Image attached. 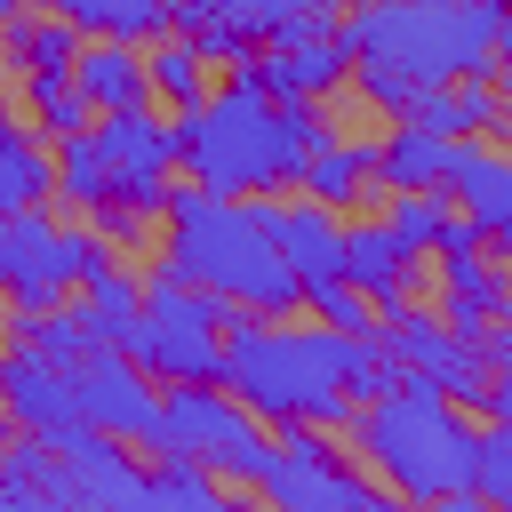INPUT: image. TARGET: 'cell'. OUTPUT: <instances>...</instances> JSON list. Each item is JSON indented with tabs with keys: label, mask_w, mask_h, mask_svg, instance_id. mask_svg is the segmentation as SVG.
Returning <instances> with one entry per match:
<instances>
[{
	"label": "cell",
	"mask_w": 512,
	"mask_h": 512,
	"mask_svg": "<svg viewBox=\"0 0 512 512\" xmlns=\"http://www.w3.org/2000/svg\"><path fill=\"white\" fill-rule=\"evenodd\" d=\"M16 88H24V120H32V128H40L48 144H64V136L96 128V104L80 96L72 64H64V72H16Z\"/></svg>",
	"instance_id": "28"
},
{
	"label": "cell",
	"mask_w": 512,
	"mask_h": 512,
	"mask_svg": "<svg viewBox=\"0 0 512 512\" xmlns=\"http://www.w3.org/2000/svg\"><path fill=\"white\" fill-rule=\"evenodd\" d=\"M248 72L272 88V96H336L344 80H352V56H344V40H336V16H296L280 40H264L256 56H248Z\"/></svg>",
	"instance_id": "12"
},
{
	"label": "cell",
	"mask_w": 512,
	"mask_h": 512,
	"mask_svg": "<svg viewBox=\"0 0 512 512\" xmlns=\"http://www.w3.org/2000/svg\"><path fill=\"white\" fill-rule=\"evenodd\" d=\"M72 392H80V424H96L112 440H136L144 448L152 424H160V392H152V376L120 344H88L72 360Z\"/></svg>",
	"instance_id": "11"
},
{
	"label": "cell",
	"mask_w": 512,
	"mask_h": 512,
	"mask_svg": "<svg viewBox=\"0 0 512 512\" xmlns=\"http://www.w3.org/2000/svg\"><path fill=\"white\" fill-rule=\"evenodd\" d=\"M152 504H192V512H208V504H224V480H216L208 464H192V456H160V464H152Z\"/></svg>",
	"instance_id": "32"
},
{
	"label": "cell",
	"mask_w": 512,
	"mask_h": 512,
	"mask_svg": "<svg viewBox=\"0 0 512 512\" xmlns=\"http://www.w3.org/2000/svg\"><path fill=\"white\" fill-rule=\"evenodd\" d=\"M56 192H64L72 208H88V216H96V208L112 200V192H104V160H96V144H88V128L56 144Z\"/></svg>",
	"instance_id": "31"
},
{
	"label": "cell",
	"mask_w": 512,
	"mask_h": 512,
	"mask_svg": "<svg viewBox=\"0 0 512 512\" xmlns=\"http://www.w3.org/2000/svg\"><path fill=\"white\" fill-rule=\"evenodd\" d=\"M272 240H280V256H288V272H296V296L312 288V280H336L344 272V216L328 208V200H272Z\"/></svg>",
	"instance_id": "18"
},
{
	"label": "cell",
	"mask_w": 512,
	"mask_h": 512,
	"mask_svg": "<svg viewBox=\"0 0 512 512\" xmlns=\"http://www.w3.org/2000/svg\"><path fill=\"white\" fill-rule=\"evenodd\" d=\"M496 136L512 144V88H504V112H496Z\"/></svg>",
	"instance_id": "35"
},
{
	"label": "cell",
	"mask_w": 512,
	"mask_h": 512,
	"mask_svg": "<svg viewBox=\"0 0 512 512\" xmlns=\"http://www.w3.org/2000/svg\"><path fill=\"white\" fill-rule=\"evenodd\" d=\"M328 136L320 96H272L248 64L208 88L192 112H176V168L208 192H280L296 184V160Z\"/></svg>",
	"instance_id": "3"
},
{
	"label": "cell",
	"mask_w": 512,
	"mask_h": 512,
	"mask_svg": "<svg viewBox=\"0 0 512 512\" xmlns=\"http://www.w3.org/2000/svg\"><path fill=\"white\" fill-rule=\"evenodd\" d=\"M8 440H16V416H8V408H0V448H8Z\"/></svg>",
	"instance_id": "36"
},
{
	"label": "cell",
	"mask_w": 512,
	"mask_h": 512,
	"mask_svg": "<svg viewBox=\"0 0 512 512\" xmlns=\"http://www.w3.org/2000/svg\"><path fill=\"white\" fill-rule=\"evenodd\" d=\"M392 360H400V376H424V384H440L456 408L464 400H488V368H480V352H472V336H456L448 320H432V312H408V304H392Z\"/></svg>",
	"instance_id": "13"
},
{
	"label": "cell",
	"mask_w": 512,
	"mask_h": 512,
	"mask_svg": "<svg viewBox=\"0 0 512 512\" xmlns=\"http://www.w3.org/2000/svg\"><path fill=\"white\" fill-rule=\"evenodd\" d=\"M72 80L96 112H128V104H152V80H144V48L136 40H112V32H80L72 48Z\"/></svg>",
	"instance_id": "19"
},
{
	"label": "cell",
	"mask_w": 512,
	"mask_h": 512,
	"mask_svg": "<svg viewBox=\"0 0 512 512\" xmlns=\"http://www.w3.org/2000/svg\"><path fill=\"white\" fill-rule=\"evenodd\" d=\"M0 408L16 416V432L56 440L64 424H80V392H72V360H48L40 344H8L0 352Z\"/></svg>",
	"instance_id": "14"
},
{
	"label": "cell",
	"mask_w": 512,
	"mask_h": 512,
	"mask_svg": "<svg viewBox=\"0 0 512 512\" xmlns=\"http://www.w3.org/2000/svg\"><path fill=\"white\" fill-rule=\"evenodd\" d=\"M240 312L192 280H176L168 264L144 280V312H136V336H128V360L152 376V384H200L224 368V328Z\"/></svg>",
	"instance_id": "6"
},
{
	"label": "cell",
	"mask_w": 512,
	"mask_h": 512,
	"mask_svg": "<svg viewBox=\"0 0 512 512\" xmlns=\"http://www.w3.org/2000/svg\"><path fill=\"white\" fill-rule=\"evenodd\" d=\"M96 160H104V192L128 200V208H152L168 200V176H176V120H160L152 104H128V112H96L88 128ZM104 200V208H112Z\"/></svg>",
	"instance_id": "10"
},
{
	"label": "cell",
	"mask_w": 512,
	"mask_h": 512,
	"mask_svg": "<svg viewBox=\"0 0 512 512\" xmlns=\"http://www.w3.org/2000/svg\"><path fill=\"white\" fill-rule=\"evenodd\" d=\"M160 264L208 296H224L232 312L280 320L296 312V272L272 240V200H240V192H208L184 184L160 200Z\"/></svg>",
	"instance_id": "4"
},
{
	"label": "cell",
	"mask_w": 512,
	"mask_h": 512,
	"mask_svg": "<svg viewBox=\"0 0 512 512\" xmlns=\"http://www.w3.org/2000/svg\"><path fill=\"white\" fill-rule=\"evenodd\" d=\"M440 216H448V192H384V224H392V232H400L416 256H432Z\"/></svg>",
	"instance_id": "33"
},
{
	"label": "cell",
	"mask_w": 512,
	"mask_h": 512,
	"mask_svg": "<svg viewBox=\"0 0 512 512\" xmlns=\"http://www.w3.org/2000/svg\"><path fill=\"white\" fill-rule=\"evenodd\" d=\"M296 192H312V200H328V208H344V200H368L376 192V144L368 136H320L304 160H296Z\"/></svg>",
	"instance_id": "24"
},
{
	"label": "cell",
	"mask_w": 512,
	"mask_h": 512,
	"mask_svg": "<svg viewBox=\"0 0 512 512\" xmlns=\"http://www.w3.org/2000/svg\"><path fill=\"white\" fill-rule=\"evenodd\" d=\"M352 448L368 456V472L400 496H472V472H480V432L464 424V408L424 384V376H400L392 392L360 400L352 408Z\"/></svg>",
	"instance_id": "5"
},
{
	"label": "cell",
	"mask_w": 512,
	"mask_h": 512,
	"mask_svg": "<svg viewBox=\"0 0 512 512\" xmlns=\"http://www.w3.org/2000/svg\"><path fill=\"white\" fill-rule=\"evenodd\" d=\"M216 384L232 400H248L264 424H320V432H336V424H352L360 400L400 384V360H392L384 328H368V336H344L328 320H312V328H256V312H240L224 328Z\"/></svg>",
	"instance_id": "1"
},
{
	"label": "cell",
	"mask_w": 512,
	"mask_h": 512,
	"mask_svg": "<svg viewBox=\"0 0 512 512\" xmlns=\"http://www.w3.org/2000/svg\"><path fill=\"white\" fill-rule=\"evenodd\" d=\"M496 24H504V0H352V8H336L352 88L384 112H408L416 88L496 72Z\"/></svg>",
	"instance_id": "2"
},
{
	"label": "cell",
	"mask_w": 512,
	"mask_h": 512,
	"mask_svg": "<svg viewBox=\"0 0 512 512\" xmlns=\"http://www.w3.org/2000/svg\"><path fill=\"white\" fill-rule=\"evenodd\" d=\"M304 8L288 0H176V32H192L216 64H248L264 40H280Z\"/></svg>",
	"instance_id": "15"
},
{
	"label": "cell",
	"mask_w": 512,
	"mask_h": 512,
	"mask_svg": "<svg viewBox=\"0 0 512 512\" xmlns=\"http://www.w3.org/2000/svg\"><path fill=\"white\" fill-rule=\"evenodd\" d=\"M72 296H80V312H88V336L128 352V336H136V312H144V280H136L120 256H104V264H96V272H88Z\"/></svg>",
	"instance_id": "27"
},
{
	"label": "cell",
	"mask_w": 512,
	"mask_h": 512,
	"mask_svg": "<svg viewBox=\"0 0 512 512\" xmlns=\"http://www.w3.org/2000/svg\"><path fill=\"white\" fill-rule=\"evenodd\" d=\"M448 192H456V208L480 224V240L512 256V152H496V144H464Z\"/></svg>",
	"instance_id": "21"
},
{
	"label": "cell",
	"mask_w": 512,
	"mask_h": 512,
	"mask_svg": "<svg viewBox=\"0 0 512 512\" xmlns=\"http://www.w3.org/2000/svg\"><path fill=\"white\" fill-rule=\"evenodd\" d=\"M440 280H448V328H456V336H480L488 312L512 304V272L496 264L488 240H480V248H448V256H440Z\"/></svg>",
	"instance_id": "22"
},
{
	"label": "cell",
	"mask_w": 512,
	"mask_h": 512,
	"mask_svg": "<svg viewBox=\"0 0 512 512\" xmlns=\"http://www.w3.org/2000/svg\"><path fill=\"white\" fill-rule=\"evenodd\" d=\"M56 456L72 472V504H152V472L128 464V448L112 432H96V424H64Z\"/></svg>",
	"instance_id": "17"
},
{
	"label": "cell",
	"mask_w": 512,
	"mask_h": 512,
	"mask_svg": "<svg viewBox=\"0 0 512 512\" xmlns=\"http://www.w3.org/2000/svg\"><path fill=\"white\" fill-rule=\"evenodd\" d=\"M256 488H264L272 504H288V512H368V504L384 496L368 472H352V464L320 440V424H280Z\"/></svg>",
	"instance_id": "9"
},
{
	"label": "cell",
	"mask_w": 512,
	"mask_h": 512,
	"mask_svg": "<svg viewBox=\"0 0 512 512\" xmlns=\"http://www.w3.org/2000/svg\"><path fill=\"white\" fill-rule=\"evenodd\" d=\"M464 144H472V136H440V128H424L416 112H400V120L376 136V192H448Z\"/></svg>",
	"instance_id": "16"
},
{
	"label": "cell",
	"mask_w": 512,
	"mask_h": 512,
	"mask_svg": "<svg viewBox=\"0 0 512 512\" xmlns=\"http://www.w3.org/2000/svg\"><path fill=\"white\" fill-rule=\"evenodd\" d=\"M56 16H72L80 32H112V40H160L176 24V0H40Z\"/></svg>",
	"instance_id": "29"
},
{
	"label": "cell",
	"mask_w": 512,
	"mask_h": 512,
	"mask_svg": "<svg viewBox=\"0 0 512 512\" xmlns=\"http://www.w3.org/2000/svg\"><path fill=\"white\" fill-rule=\"evenodd\" d=\"M488 408H496V432H480V472H472V488H488V496L512 504V392H488Z\"/></svg>",
	"instance_id": "34"
},
{
	"label": "cell",
	"mask_w": 512,
	"mask_h": 512,
	"mask_svg": "<svg viewBox=\"0 0 512 512\" xmlns=\"http://www.w3.org/2000/svg\"><path fill=\"white\" fill-rule=\"evenodd\" d=\"M112 256V240L96 224H56L48 208H16L0 216V296L16 312H48L64 304L96 264Z\"/></svg>",
	"instance_id": "8"
},
{
	"label": "cell",
	"mask_w": 512,
	"mask_h": 512,
	"mask_svg": "<svg viewBox=\"0 0 512 512\" xmlns=\"http://www.w3.org/2000/svg\"><path fill=\"white\" fill-rule=\"evenodd\" d=\"M144 80H152V104H168V112H192L208 88H216V56L192 40V32H160L152 48H144Z\"/></svg>",
	"instance_id": "25"
},
{
	"label": "cell",
	"mask_w": 512,
	"mask_h": 512,
	"mask_svg": "<svg viewBox=\"0 0 512 512\" xmlns=\"http://www.w3.org/2000/svg\"><path fill=\"white\" fill-rule=\"evenodd\" d=\"M408 272H416V248L384 224V216H368V224H344V280L376 304V312H392L400 296H408Z\"/></svg>",
	"instance_id": "20"
},
{
	"label": "cell",
	"mask_w": 512,
	"mask_h": 512,
	"mask_svg": "<svg viewBox=\"0 0 512 512\" xmlns=\"http://www.w3.org/2000/svg\"><path fill=\"white\" fill-rule=\"evenodd\" d=\"M144 448H152V456H192V464H208L224 488H232V480L256 488V472H264V456H272V432H264V416H256L248 400H232L216 376H200V384H168V392H160V424H152Z\"/></svg>",
	"instance_id": "7"
},
{
	"label": "cell",
	"mask_w": 512,
	"mask_h": 512,
	"mask_svg": "<svg viewBox=\"0 0 512 512\" xmlns=\"http://www.w3.org/2000/svg\"><path fill=\"white\" fill-rule=\"evenodd\" d=\"M56 192V144L32 136V120H16V104L0 96V216L40 208Z\"/></svg>",
	"instance_id": "23"
},
{
	"label": "cell",
	"mask_w": 512,
	"mask_h": 512,
	"mask_svg": "<svg viewBox=\"0 0 512 512\" xmlns=\"http://www.w3.org/2000/svg\"><path fill=\"white\" fill-rule=\"evenodd\" d=\"M296 312H312V320H328V328H344V336H368V328H384L376 320V304L336 272V280H312L304 296H296Z\"/></svg>",
	"instance_id": "30"
},
{
	"label": "cell",
	"mask_w": 512,
	"mask_h": 512,
	"mask_svg": "<svg viewBox=\"0 0 512 512\" xmlns=\"http://www.w3.org/2000/svg\"><path fill=\"white\" fill-rule=\"evenodd\" d=\"M8 8H24V0H0V16H8Z\"/></svg>",
	"instance_id": "37"
},
{
	"label": "cell",
	"mask_w": 512,
	"mask_h": 512,
	"mask_svg": "<svg viewBox=\"0 0 512 512\" xmlns=\"http://www.w3.org/2000/svg\"><path fill=\"white\" fill-rule=\"evenodd\" d=\"M72 48H80V24L56 16V8H8L0 16V56L16 72H64Z\"/></svg>",
	"instance_id": "26"
}]
</instances>
